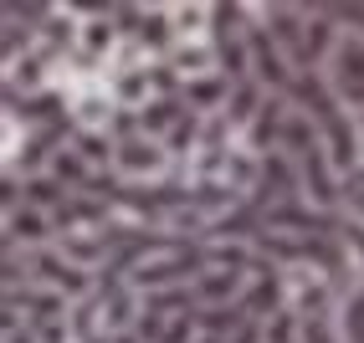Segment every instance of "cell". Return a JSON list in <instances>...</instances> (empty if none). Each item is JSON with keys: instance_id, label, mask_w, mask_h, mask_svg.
I'll return each mask as SVG.
<instances>
[{"instance_id": "cell-1", "label": "cell", "mask_w": 364, "mask_h": 343, "mask_svg": "<svg viewBox=\"0 0 364 343\" xmlns=\"http://www.w3.org/2000/svg\"><path fill=\"white\" fill-rule=\"evenodd\" d=\"M175 175V159L159 138L139 134L134 118L124 113V124H118V149H113V180L118 185H159Z\"/></svg>"}, {"instance_id": "cell-2", "label": "cell", "mask_w": 364, "mask_h": 343, "mask_svg": "<svg viewBox=\"0 0 364 343\" xmlns=\"http://www.w3.org/2000/svg\"><path fill=\"white\" fill-rule=\"evenodd\" d=\"M62 108L72 118V129H82V134H113L118 138V124H124V108L113 103V87L108 77H92V82H77L67 97H62Z\"/></svg>"}, {"instance_id": "cell-3", "label": "cell", "mask_w": 364, "mask_h": 343, "mask_svg": "<svg viewBox=\"0 0 364 343\" xmlns=\"http://www.w3.org/2000/svg\"><path fill=\"white\" fill-rule=\"evenodd\" d=\"M323 82L333 87V97L344 103L349 113H364V36H338L333 57L323 67Z\"/></svg>"}, {"instance_id": "cell-4", "label": "cell", "mask_w": 364, "mask_h": 343, "mask_svg": "<svg viewBox=\"0 0 364 343\" xmlns=\"http://www.w3.org/2000/svg\"><path fill=\"white\" fill-rule=\"evenodd\" d=\"M0 226H6V251H41V246H57V226H52V215L36 210L21 200L16 210L0 215Z\"/></svg>"}, {"instance_id": "cell-5", "label": "cell", "mask_w": 364, "mask_h": 343, "mask_svg": "<svg viewBox=\"0 0 364 343\" xmlns=\"http://www.w3.org/2000/svg\"><path fill=\"white\" fill-rule=\"evenodd\" d=\"M241 307H247V317H252V323H267L272 312H282V307H287V282H282V266L262 261L257 272L247 277V292H241Z\"/></svg>"}, {"instance_id": "cell-6", "label": "cell", "mask_w": 364, "mask_h": 343, "mask_svg": "<svg viewBox=\"0 0 364 343\" xmlns=\"http://www.w3.org/2000/svg\"><path fill=\"white\" fill-rule=\"evenodd\" d=\"M190 292H196V312H210V307H236V303H241V292H247V277L205 261V272L190 282Z\"/></svg>"}, {"instance_id": "cell-7", "label": "cell", "mask_w": 364, "mask_h": 343, "mask_svg": "<svg viewBox=\"0 0 364 343\" xmlns=\"http://www.w3.org/2000/svg\"><path fill=\"white\" fill-rule=\"evenodd\" d=\"M164 72H169L180 87H185V82H200V77H215V72H221L215 41H180L175 52L164 57Z\"/></svg>"}, {"instance_id": "cell-8", "label": "cell", "mask_w": 364, "mask_h": 343, "mask_svg": "<svg viewBox=\"0 0 364 343\" xmlns=\"http://www.w3.org/2000/svg\"><path fill=\"white\" fill-rule=\"evenodd\" d=\"M169 36L180 41H210L215 36V6H205V0H169ZM169 46V52H175Z\"/></svg>"}, {"instance_id": "cell-9", "label": "cell", "mask_w": 364, "mask_h": 343, "mask_svg": "<svg viewBox=\"0 0 364 343\" xmlns=\"http://www.w3.org/2000/svg\"><path fill=\"white\" fill-rule=\"evenodd\" d=\"M231 77L226 72H215V77H200V82H185L180 87V103L196 113V118H215V113H226V103H231Z\"/></svg>"}, {"instance_id": "cell-10", "label": "cell", "mask_w": 364, "mask_h": 343, "mask_svg": "<svg viewBox=\"0 0 364 343\" xmlns=\"http://www.w3.org/2000/svg\"><path fill=\"white\" fill-rule=\"evenodd\" d=\"M267 97H272V92L257 87V82L247 77V82H236V87H231V103H226V113H221V118H226V124H231L236 134H247V129L257 124V118H262Z\"/></svg>"}, {"instance_id": "cell-11", "label": "cell", "mask_w": 364, "mask_h": 343, "mask_svg": "<svg viewBox=\"0 0 364 343\" xmlns=\"http://www.w3.org/2000/svg\"><path fill=\"white\" fill-rule=\"evenodd\" d=\"M338 241H344L354 287H364V220H344V215H338Z\"/></svg>"}, {"instance_id": "cell-12", "label": "cell", "mask_w": 364, "mask_h": 343, "mask_svg": "<svg viewBox=\"0 0 364 343\" xmlns=\"http://www.w3.org/2000/svg\"><path fill=\"white\" fill-rule=\"evenodd\" d=\"M262 343H308V338H303V317H298L293 307L272 312V317L262 323Z\"/></svg>"}, {"instance_id": "cell-13", "label": "cell", "mask_w": 364, "mask_h": 343, "mask_svg": "<svg viewBox=\"0 0 364 343\" xmlns=\"http://www.w3.org/2000/svg\"><path fill=\"white\" fill-rule=\"evenodd\" d=\"M338 215L364 220V164L354 169V175H344V185H338Z\"/></svg>"}, {"instance_id": "cell-14", "label": "cell", "mask_w": 364, "mask_h": 343, "mask_svg": "<svg viewBox=\"0 0 364 343\" xmlns=\"http://www.w3.org/2000/svg\"><path fill=\"white\" fill-rule=\"evenodd\" d=\"M338 333L344 343H364V287L354 298H344V312H338Z\"/></svg>"}, {"instance_id": "cell-15", "label": "cell", "mask_w": 364, "mask_h": 343, "mask_svg": "<svg viewBox=\"0 0 364 343\" xmlns=\"http://www.w3.org/2000/svg\"><path fill=\"white\" fill-rule=\"evenodd\" d=\"M333 21H338V31H349V36H364V0H349V6H323Z\"/></svg>"}, {"instance_id": "cell-16", "label": "cell", "mask_w": 364, "mask_h": 343, "mask_svg": "<svg viewBox=\"0 0 364 343\" xmlns=\"http://www.w3.org/2000/svg\"><path fill=\"white\" fill-rule=\"evenodd\" d=\"M359 118V154H364V113H354Z\"/></svg>"}, {"instance_id": "cell-17", "label": "cell", "mask_w": 364, "mask_h": 343, "mask_svg": "<svg viewBox=\"0 0 364 343\" xmlns=\"http://www.w3.org/2000/svg\"><path fill=\"white\" fill-rule=\"evenodd\" d=\"M196 343H226V338H210V333H200V338H196Z\"/></svg>"}]
</instances>
